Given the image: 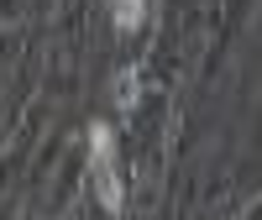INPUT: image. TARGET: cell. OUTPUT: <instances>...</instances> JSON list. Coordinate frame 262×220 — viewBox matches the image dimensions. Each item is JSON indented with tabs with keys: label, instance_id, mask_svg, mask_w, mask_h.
<instances>
[{
	"label": "cell",
	"instance_id": "cell-1",
	"mask_svg": "<svg viewBox=\"0 0 262 220\" xmlns=\"http://www.w3.org/2000/svg\"><path fill=\"white\" fill-rule=\"evenodd\" d=\"M95 194H100V205L111 210V215H121V205H126V189H121V173L105 163L100 173H95Z\"/></svg>",
	"mask_w": 262,
	"mask_h": 220
},
{
	"label": "cell",
	"instance_id": "cell-2",
	"mask_svg": "<svg viewBox=\"0 0 262 220\" xmlns=\"http://www.w3.org/2000/svg\"><path fill=\"white\" fill-rule=\"evenodd\" d=\"M111 21L121 32H137L142 21H147V0H111Z\"/></svg>",
	"mask_w": 262,
	"mask_h": 220
},
{
	"label": "cell",
	"instance_id": "cell-3",
	"mask_svg": "<svg viewBox=\"0 0 262 220\" xmlns=\"http://www.w3.org/2000/svg\"><path fill=\"white\" fill-rule=\"evenodd\" d=\"M90 152H95V168H105V163H111L116 158V137H111V126H90Z\"/></svg>",
	"mask_w": 262,
	"mask_h": 220
}]
</instances>
